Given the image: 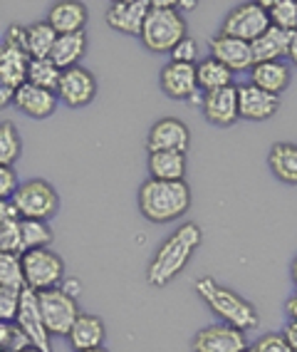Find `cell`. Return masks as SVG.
I'll list each match as a JSON object with an SVG mask.
<instances>
[{"mask_svg": "<svg viewBox=\"0 0 297 352\" xmlns=\"http://www.w3.org/2000/svg\"><path fill=\"white\" fill-rule=\"evenodd\" d=\"M203 243V231L198 223L186 221L176 231L171 233L164 243L158 245L154 258L149 261L146 268V280L154 288H166L171 280H176L184 268L191 263L193 253L198 251V245Z\"/></svg>", "mask_w": 297, "mask_h": 352, "instance_id": "obj_1", "label": "cell"}, {"mask_svg": "<svg viewBox=\"0 0 297 352\" xmlns=\"http://www.w3.org/2000/svg\"><path fill=\"white\" fill-rule=\"evenodd\" d=\"M193 290H196V296L209 305V310L221 322H226V325H230V327H238L243 333L258 327L260 315L253 302L248 300V298H243L241 293H235L233 288L221 285L215 278H211V276L196 278Z\"/></svg>", "mask_w": 297, "mask_h": 352, "instance_id": "obj_2", "label": "cell"}, {"mask_svg": "<svg viewBox=\"0 0 297 352\" xmlns=\"http://www.w3.org/2000/svg\"><path fill=\"white\" fill-rule=\"evenodd\" d=\"M141 216L152 223H171L191 208V186L186 182H156L146 179L136 194Z\"/></svg>", "mask_w": 297, "mask_h": 352, "instance_id": "obj_3", "label": "cell"}, {"mask_svg": "<svg viewBox=\"0 0 297 352\" xmlns=\"http://www.w3.org/2000/svg\"><path fill=\"white\" fill-rule=\"evenodd\" d=\"M189 35L184 13H178L176 0H154L141 28V45L154 55H169Z\"/></svg>", "mask_w": 297, "mask_h": 352, "instance_id": "obj_4", "label": "cell"}, {"mask_svg": "<svg viewBox=\"0 0 297 352\" xmlns=\"http://www.w3.org/2000/svg\"><path fill=\"white\" fill-rule=\"evenodd\" d=\"M20 219L50 221L60 211V196L47 179H27L10 196Z\"/></svg>", "mask_w": 297, "mask_h": 352, "instance_id": "obj_5", "label": "cell"}, {"mask_svg": "<svg viewBox=\"0 0 297 352\" xmlns=\"http://www.w3.org/2000/svg\"><path fill=\"white\" fill-rule=\"evenodd\" d=\"M23 263V278H25V288L43 293V290L60 288L64 278V261L50 248H40V251H25L20 256Z\"/></svg>", "mask_w": 297, "mask_h": 352, "instance_id": "obj_6", "label": "cell"}, {"mask_svg": "<svg viewBox=\"0 0 297 352\" xmlns=\"http://www.w3.org/2000/svg\"><path fill=\"white\" fill-rule=\"evenodd\" d=\"M40 302V313H43V320L47 333L52 338H67L75 325V320L80 318V305H77V298L70 296L67 290L62 288H52L38 293Z\"/></svg>", "mask_w": 297, "mask_h": 352, "instance_id": "obj_7", "label": "cell"}, {"mask_svg": "<svg viewBox=\"0 0 297 352\" xmlns=\"http://www.w3.org/2000/svg\"><path fill=\"white\" fill-rule=\"evenodd\" d=\"M270 28V18H268V10L260 3H241V6L230 8L223 18L221 32L223 35H230V38L246 40V43H253L258 40L263 32Z\"/></svg>", "mask_w": 297, "mask_h": 352, "instance_id": "obj_8", "label": "cell"}, {"mask_svg": "<svg viewBox=\"0 0 297 352\" xmlns=\"http://www.w3.org/2000/svg\"><path fill=\"white\" fill-rule=\"evenodd\" d=\"M15 325H18L20 333L27 338L30 347H35V350H40V352H52V335L47 333V327H45L38 293H35V290H27V288L23 290Z\"/></svg>", "mask_w": 297, "mask_h": 352, "instance_id": "obj_9", "label": "cell"}, {"mask_svg": "<svg viewBox=\"0 0 297 352\" xmlns=\"http://www.w3.org/2000/svg\"><path fill=\"white\" fill-rule=\"evenodd\" d=\"M55 95L64 107L82 109L97 97V77L92 75L87 67L64 69L62 77H60V85H57Z\"/></svg>", "mask_w": 297, "mask_h": 352, "instance_id": "obj_10", "label": "cell"}, {"mask_svg": "<svg viewBox=\"0 0 297 352\" xmlns=\"http://www.w3.org/2000/svg\"><path fill=\"white\" fill-rule=\"evenodd\" d=\"M248 347L250 345H248L246 333L238 327L226 325V322L201 327L191 340L193 352H246Z\"/></svg>", "mask_w": 297, "mask_h": 352, "instance_id": "obj_11", "label": "cell"}, {"mask_svg": "<svg viewBox=\"0 0 297 352\" xmlns=\"http://www.w3.org/2000/svg\"><path fill=\"white\" fill-rule=\"evenodd\" d=\"M191 144V132L189 124L176 117H164V120L154 122L146 137V149L152 151H181L186 154Z\"/></svg>", "mask_w": 297, "mask_h": 352, "instance_id": "obj_12", "label": "cell"}, {"mask_svg": "<svg viewBox=\"0 0 297 352\" xmlns=\"http://www.w3.org/2000/svg\"><path fill=\"white\" fill-rule=\"evenodd\" d=\"M211 57L218 60L221 65H226L230 72H250L253 69V52H250V43L230 35H223L221 30L215 32L213 38L209 40Z\"/></svg>", "mask_w": 297, "mask_h": 352, "instance_id": "obj_13", "label": "cell"}, {"mask_svg": "<svg viewBox=\"0 0 297 352\" xmlns=\"http://www.w3.org/2000/svg\"><path fill=\"white\" fill-rule=\"evenodd\" d=\"M149 10H152V3H149V0H117L107 10V25L112 28L114 32L139 38Z\"/></svg>", "mask_w": 297, "mask_h": 352, "instance_id": "obj_14", "label": "cell"}, {"mask_svg": "<svg viewBox=\"0 0 297 352\" xmlns=\"http://www.w3.org/2000/svg\"><path fill=\"white\" fill-rule=\"evenodd\" d=\"M201 109L206 122H211L213 126H233L241 120L238 114V87L215 89V92H206L201 100Z\"/></svg>", "mask_w": 297, "mask_h": 352, "instance_id": "obj_15", "label": "cell"}, {"mask_svg": "<svg viewBox=\"0 0 297 352\" xmlns=\"http://www.w3.org/2000/svg\"><path fill=\"white\" fill-rule=\"evenodd\" d=\"M161 92L171 100H191L198 95V80H196V65L184 63H166L158 75Z\"/></svg>", "mask_w": 297, "mask_h": 352, "instance_id": "obj_16", "label": "cell"}, {"mask_svg": "<svg viewBox=\"0 0 297 352\" xmlns=\"http://www.w3.org/2000/svg\"><path fill=\"white\" fill-rule=\"evenodd\" d=\"M280 109V97L268 95L255 85H241L238 87V114L248 122H265L275 117Z\"/></svg>", "mask_w": 297, "mask_h": 352, "instance_id": "obj_17", "label": "cell"}, {"mask_svg": "<svg viewBox=\"0 0 297 352\" xmlns=\"http://www.w3.org/2000/svg\"><path fill=\"white\" fill-rule=\"evenodd\" d=\"M13 104L18 112H23L30 120H47V117L55 114L60 100H57L55 92H47V89H40L35 85H30V82H25V85H20L15 89Z\"/></svg>", "mask_w": 297, "mask_h": 352, "instance_id": "obj_18", "label": "cell"}, {"mask_svg": "<svg viewBox=\"0 0 297 352\" xmlns=\"http://www.w3.org/2000/svg\"><path fill=\"white\" fill-rule=\"evenodd\" d=\"M87 6L80 0H57L55 6L47 10V25L57 35H72V32H84L87 25Z\"/></svg>", "mask_w": 297, "mask_h": 352, "instance_id": "obj_19", "label": "cell"}, {"mask_svg": "<svg viewBox=\"0 0 297 352\" xmlns=\"http://www.w3.org/2000/svg\"><path fill=\"white\" fill-rule=\"evenodd\" d=\"M104 338H107V327H104V320L99 315L92 313H80V318L72 325L70 340L72 350H95V347H104Z\"/></svg>", "mask_w": 297, "mask_h": 352, "instance_id": "obj_20", "label": "cell"}, {"mask_svg": "<svg viewBox=\"0 0 297 352\" xmlns=\"http://www.w3.org/2000/svg\"><path fill=\"white\" fill-rule=\"evenodd\" d=\"M292 72L290 65L285 60H278V63H260L253 65L250 69V85H255L258 89L268 92V95H283L285 89L290 87Z\"/></svg>", "mask_w": 297, "mask_h": 352, "instance_id": "obj_21", "label": "cell"}, {"mask_svg": "<svg viewBox=\"0 0 297 352\" xmlns=\"http://www.w3.org/2000/svg\"><path fill=\"white\" fill-rule=\"evenodd\" d=\"M292 32L280 30V28H268L258 40L250 43V52H253V65L260 63H278L287 57V45H290Z\"/></svg>", "mask_w": 297, "mask_h": 352, "instance_id": "obj_22", "label": "cell"}, {"mask_svg": "<svg viewBox=\"0 0 297 352\" xmlns=\"http://www.w3.org/2000/svg\"><path fill=\"white\" fill-rule=\"evenodd\" d=\"M89 47V38L87 32H72V35H57L55 47L50 52V60L62 69H72L80 67V60L84 57Z\"/></svg>", "mask_w": 297, "mask_h": 352, "instance_id": "obj_23", "label": "cell"}, {"mask_svg": "<svg viewBox=\"0 0 297 352\" xmlns=\"http://www.w3.org/2000/svg\"><path fill=\"white\" fill-rule=\"evenodd\" d=\"M268 166L278 182L297 186V144L292 142H275L268 151Z\"/></svg>", "mask_w": 297, "mask_h": 352, "instance_id": "obj_24", "label": "cell"}, {"mask_svg": "<svg viewBox=\"0 0 297 352\" xmlns=\"http://www.w3.org/2000/svg\"><path fill=\"white\" fill-rule=\"evenodd\" d=\"M149 174L156 182H184L189 162L181 151H152L149 154Z\"/></svg>", "mask_w": 297, "mask_h": 352, "instance_id": "obj_25", "label": "cell"}, {"mask_svg": "<svg viewBox=\"0 0 297 352\" xmlns=\"http://www.w3.org/2000/svg\"><path fill=\"white\" fill-rule=\"evenodd\" d=\"M27 67H30V55L23 50H10L0 45V80L18 89L27 82Z\"/></svg>", "mask_w": 297, "mask_h": 352, "instance_id": "obj_26", "label": "cell"}, {"mask_svg": "<svg viewBox=\"0 0 297 352\" xmlns=\"http://www.w3.org/2000/svg\"><path fill=\"white\" fill-rule=\"evenodd\" d=\"M196 80H198V89L206 92H215V89L230 87L233 85V72L221 65L213 57H206V60H198L196 63Z\"/></svg>", "mask_w": 297, "mask_h": 352, "instance_id": "obj_27", "label": "cell"}, {"mask_svg": "<svg viewBox=\"0 0 297 352\" xmlns=\"http://www.w3.org/2000/svg\"><path fill=\"white\" fill-rule=\"evenodd\" d=\"M57 32L47 25V20H38L32 25L25 28V47L30 60H45L50 57L52 47H55Z\"/></svg>", "mask_w": 297, "mask_h": 352, "instance_id": "obj_28", "label": "cell"}, {"mask_svg": "<svg viewBox=\"0 0 297 352\" xmlns=\"http://www.w3.org/2000/svg\"><path fill=\"white\" fill-rule=\"evenodd\" d=\"M20 236H23V253L25 251H40V248H50L55 241L50 223L47 221H27L20 219Z\"/></svg>", "mask_w": 297, "mask_h": 352, "instance_id": "obj_29", "label": "cell"}, {"mask_svg": "<svg viewBox=\"0 0 297 352\" xmlns=\"http://www.w3.org/2000/svg\"><path fill=\"white\" fill-rule=\"evenodd\" d=\"M260 6L268 10L272 28L287 32L297 30V0H260Z\"/></svg>", "mask_w": 297, "mask_h": 352, "instance_id": "obj_30", "label": "cell"}, {"mask_svg": "<svg viewBox=\"0 0 297 352\" xmlns=\"http://www.w3.org/2000/svg\"><path fill=\"white\" fill-rule=\"evenodd\" d=\"M60 77H62V69L57 67L50 57H45V60H30V67H27V82H30V85H35V87H40V89H47V92H57Z\"/></svg>", "mask_w": 297, "mask_h": 352, "instance_id": "obj_31", "label": "cell"}, {"mask_svg": "<svg viewBox=\"0 0 297 352\" xmlns=\"http://www.w3.org/2000/svg\"><path fill=\"white\" fill-rule=\"evenodd\" d=\"M20 154H23V139H20L15 122H0V164L3 166H13L20 159Z\"/></svg>", "mask_w": 297, "mask_h": 352, "instance_id": "obj_32", "label": "cell"}, {"mask_svg": "<svg viewBox=\"0 0 297 352\" xmlns=\"http://www.w3.org/2000/svg\"><path fill=\"white\" fill-rule=\"evenodd\" d=\"M0 288L25 290L23 263L18 253H0Z\"/></svg>", "mask_w": 297, "mask_h": 352, "instance_id": "obj_33", "label": "cell"}, {"mask_svg": "<svg viewBox=\"0 0 297 352\" xmlns=\"http://www.w3.org/2000/svg\"><path fill=\"white\" fill-rule=\"evenodd\" d=\"M0 253H18V256H23L20 219L0 221Z\"/></svg>", "mask_w": 297, "mask_h": 352, "instance_id": "obj_34", "label": "cell"}, {"mask_svg": "<svg viewBox=\"0 0 297 352\" xmlns=\"http://www.w3.org/2000/svg\"><path fill=\"white\" fill-rule=\"evenodd\" d=\"M30 347L27 338L18 330L15 322H0V350L8 352H23Z\"/></svg>", "mask_w": 297, "mask_h": 352, "instance_id": "obj_35", "label": "cell"}, {"mask_svg": "<svg viewBox=\"0 0 297 352\" xmlns=\"http://www.w3.org/2000/svg\"><path fill=\"white\" fill-rule=\"evenodd\" d=\"M20 298H23V290L0 288V322H15L20 310Z\"/></svg>", "mask_w": 297, "mask_h": 352, "instance_id": "obj_36", "label": "cell"}, {"mask_svg": "<svg viewBox=\"0 0 297 352\" xmlns=\"http://www.w3.org/2000/svg\"><path fill=\"white\" fill-rule=\"evenodd\" d=\"M250 350L253 352H292V347L287 345V340H285L283 333H268V335H260L253 345H250Z\"/></svg>", "mask_w": 297, "mask_h": 352, "instance_id": "obj_37", "label": "cell"}, {"mask_svg": "<svg viewBox=\"0 0 297 352\" xmlns=\"http://www.w3.org/2000/svg\"><path fill=\"white\" fill-rule=\"evenodd\" d=\"M171 63H184V65H196L198 63V43L191 35H186L181 43L169 52Z\"/></svg>", "mask_w": 297, "mask_h": 352, "instance_id": "obj_38", "label": "cell"}, {"mask_svg": "<svg viewBox=\"0 0 297 352\" xmlns=\"http://www.w3.org/2000/svg\"><path fill=\"white\" fill-rule=\"evenodd\" d=\"M18 186H20V182L13 166H3V164H0V199H10Z\"/></svg>", "mask_w": 297, "mask_h": 352, "instance_id": "obj_39", "label": "cell"}, {"mask_svg": "<svg viewBox=\"0 0 297 352\" xmlns=\"http://www.w3.org/2000/svg\"><path fill=\"white\" fill-rule=\"evenodd\" d=\"M3 47L27 52V47H25V28H23V25H10V28H8L5 35H3Z\"/></svg>", "mask_w": 297, "mask_h": 352, "instance_id": "obj_40", "label": "cell"}, {"mask_svg": "<svg viewBox=\"0 0 297 352\" xmlns=\"http://www.w3.org/2000/svg\"><path fill=\"white\" fill-rule=\"evenodd\" d=\"M15 100V87H10V85H5V82L0 80V109L10 107Z\"/></svg>", "mask_w": 297, "mask_h": 352, "instance_id": "obj_41", "label": "cell"}, {"mask_svg": "<svg viewBox=\"0 0 297 352\" xmlns=\"http://www.w3.org/2000/svg\"><path fill=\"white\" fill-rule=\"evenodd\" d=\"M10 219H20L13 201L10 199H0V221H10Z\"/></svg>", "mask_w": 297, "mask_h": 352, "instance_id": "obj_42", "label": "cell"}, {"mask_svg": "<svg viewBox=\"0 0 297 352\" xmlns=\"http://www.w3.org/2000/svg\"><path fill=\"white\" fill-rule=\"evenodd\" d=\"M283 335H285V340H287V345L292 347V352H297V322H292V320L287 322Z\"/></svg>", "mask_w": 297, "mask_h": 352, "instance_id": "obj_43", "label": "cell"}, {"mask_svg": "<svg viewBox=\"0 0 297 352\" xmlns=\"http://www.w3.org/2000/svg\"><path fill=\"white\" fill-rule=\"evenodd\" d=\"M287 60L292 67H297V30L290 35V45H287Z\"/></svg>", "mask_w": 297, "mask_h": 352, "instance_id": "obj_44", "label": "cell"}, {"mask_svg": "<svg viewBox=\"0 0 297 352\" xmlns=\"http://www.w3.org/2000/svg\"><path fill=\"white\" fill-rule=\"evenodd\" d=\"M285 310H287V315H290V320L297 322V293L287 298V302H285Z\"/></svg>", "mask_w": 297, "mask_h": 352, "instance_id": "obj_45", "label": "cell"}, {"mask_svg": "<svg viewBox=\"0 0 297 352\" xmlns=\"http://www.w3.org/2000/svg\"><path fill=\"white\" fill-rule=\"evenodd\" d=\"M290 278H292V283H295V288H297V256L292 258V263H290Z\"/></svg>", "mask_w": 297, "mask_h": 352, "instance_id": "obj_46", "label": "cell"}, {"mask_svg": "<svg viewBox=\"0 0 297 352\" xmlns=\"http://www.w3.org/2000/svg\"><path fill=\"white\" fill-rule=\"evenodd\" d=\"M77 352H109L107 347H95V350H77Z\"/></svg>", "mask_w": 297, "mask_h": 352, "instance_id": "obj_47", "label": "cell"}, {"mask_svg": "<svg viewBox=\"0 0 297 352\" xmlns=\"http://www.w3.org/2000/svg\"><path fill=\"white\" fill-rule=\"evenodd\" d=\"M23 352H40V350H35V347H27V350H23Z\"/></svg>", "mask_w": 297, "mask_h": 352, "instance_id": "obj_48", "label": "cell"}, {"mask_svg": "<svg viewBox=\"0 0 297 352\" xmlns=\"http://www.w3.org/2000/svg\"><path fill=\"white\" fill-rule=\"evenodd\" d=\"M246 352H253V350H250V347H248V350H246Z\"/></svg>", "mask_w": 297, "mask_h": 352, "instance_id": "obj_49", "label": "cell"}, {"mask_svg": "<svg viewBox=\"0 0 297 352\" xmlns=\"http://www.w3.org/2000/svg\"><path fill=\"white\" fill-rule=\"evenodd\" d=\"M0 352H8V350H0Z\"/></svg>", "mask_w": 297, "mask_h": 352, "instance_id": "obj_50", "label": "cell"}]
</instances>
